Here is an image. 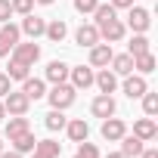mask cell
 I'll list each match as a JSON object with an SVG mask.
<instances>
[{
    "label": "cell",
    "instance_id": "cell-3",
    "mask_svg": "<svg viewBox=\"0 0 158 158\" xmlns=\"http://www.w3.org/2000/svg\"><path fill=\"white\" fill-rule=\"evenodd\" d=\"M28 106H31V99L19 90V93H6L3 96V109H6V115H28Z\"/></svg>",
    "mask_w": 158,
    "mask_h": 158
},
{
    "label": "cell",
    "instance_id": "cell-2",
    "mask_svg": "<svg viewBox=\"0 0 158 158\" xmlns=\"http://www.w3.org/2000/svg\"><path fill=\"white\" fill-rule=\"evenodd\" d=\"M10 53H13V62H22V65H28V68L40 59V47H37L34 40H31V44H16Z\"/></svg>",
    "mask_w": 158,
    "mask_h": 158
},
{
    "label": "cell",
    "instance_id": "cell-20",
    "mask_svg": "<svg viewBox=\"0 0 158 158\" xmlns=\"http://www.w3.org/2000/svg\"><path fill=\"white\" fill-rule=\"evenodd\" d=\"M44 34H47L53 44H62V40H65V34H68V25H65L62 19H53V22L47 25V31H44Z\"/></svg>",
    "mask_w": 158,
    "mask_h": 158
},
{
    "label": "cell",
    "instance_id": "cell-8",
    "mask_svg": "<svg viewBox=\"0 0 158 158\" xmlns=\"http://www.w3.org/2000/svg\"><path fill=\"white\" fill-rule=\"evenodd\" d=\"M19 28L13 22H3V28H0V56H10V50L19 44Z\"/></svg>",
    "mask_w": 158,
    "mask_h": 158
},
{
    "label": "cell",
    "instance_id": "cell-12",
    "mask_svg": "<svg viewBox=\"0 0 158 158\" xmlns=\"http://www.w3.org/2000/svg\"><path fill=\"white\" fill-rule=\"evenodd\" d=\"M146 90H149V84H146L143 74H124V93H127L130 99H139Z\"/></svg>",
    "mask_w": 158,
    "mask_h": 158
},
{
    "label": "cell",
    "instance_id": "cell-11",
    "mask_svg": "<svg viewBox=\"0 0 158 158\" xmlns=\"http://www.w3.org/2000/svg\"><path fill=\"white\" fill-rule=\"evenodd\" d=\"M65 130H68V139H71V143H84V139L90 136V124H87L84 118H71V121H65Z\"/></svg>",
    "mask_w": 158,
    "mask_h": 158
},
{
    "label": "cell",
    "instance_id": "cell-38",
    "mask_svg": "<svg viewBox=\"0 0 158 158\" xmlns=\"http://www.w3.org/2000/svg\"><path fill=\"white\" fill-rule=\"evenodd\" d=\"M0 158H22V155H19V152L13 149V152H0Z\"/></svg>",
    "mask_w": 158,
    "mask_h": 158
},
{
    "label": "cell",
    "instance_id": "cell-13",
    "mask_svg": "<svg viewBox=\"0 0 158 158\" xmlns=\"http://www.w3.org/2000/svg\"><path fill=\"white\" fill-rule=\"evenodd\" d=\"M19 31H25V34H28V37L34 40V37H40V34L47 31V22H44L40 16H34V13H28V16L22 19V28H19Z\"/></svg>",
    "mask_w": 158,
    "mask_h": 158
},
{
    "label": "cell",
    "instance_id": "cell-36",
    "mask_svg": "<svg viewBox=\"0 0 158 158\" xmlns=\"http://www.w3.org/2000/svg\"><path fill=\"white\" fill-rule=\"evenodd\" d=\"M112 6H115V10H130L133 0H112Z\"/></svg>",
    "mask_w": 158,
    "mask_h": 158
},
{
    "label": "cell",
    "instance_id": "cell-41",
    "mask_svg": "<svg viewBox=\"0 0 158 158\" xmlns=\"http://www.w3.org/2000/svg\"><path fill=\"white\" fill-rule=\"evenodd\" d=\"M34 3H44V6H50V3H56V0H34Z\"/></svg>",
    "mask_w": 158,
    "mask_h": 158
},
{
    "label": "cell",
    "instance_id": "cell-14",
    "mask_svg": "<svg viewBox=\"0 0 158 158\" xmlns=\"http://www.w3.org/2000/svg\"><path fill=\"white\" fill-rule=\"evenodd\" d=\"M133 136H139L143 143H149V139H155L158 136V127H155V121L146 115V118H139V121H133Z\"/></svg>",
    "mask_w": 158,
    "mask_h": 158
},
{
    "label": "cell",
    "instance_id": "cell-27",
    "mask_svg": "<svg viewBox=\"0 0 158 158\" xmlns=\"http://www.w3.org/2000/svg\"><path fill=\"white\" fill-rule=\"evenodd\" d=\"M44 124H47V130H62V127H65V115H62L59 109H53V112L44 118Z\"/></svg>",
    "mask_w": 158,
    "mask_h": 158
},
{
    "label": "cell",
    "instance_id": "cell-15",
    "mask_svg": "<svg viewBox=\"0 0 158 158\" xmlns=\"http://www.w3.org/2000/svg\"><path fill=\"white\" fill-rule=\"evenodd\" d=\"M93 84L99 87V93H115V87H118V74L109 71V68H102L99 74H93Z\"/></svg>",
    "mask_w": 158,
    "mask_h": 158
},
{
    "label": "cell",
    "instance_id": "cell-5",
    "mask_svg": "<svg viewBox=\"0 0 158 158\" xmlns=\"http://www.w3.org/2000/svg\"><path fill=\"white\" fill-rule=\"evenodd\" d=\"M68 77H71V87H74V90L93 87V68H90V65H74V68H68Z\"/></svg>",
    "mask_w": 158,
    "mask_h": 158
},
{
    "label": "cell",
    "instance_id": "cell-42",
    "mask_svg": "<svg viewBox=\"0 0 158 158\" xmlns=\"http://www.w3.org/2000/svg\"><path fill=\"white\" fill-rule=\"evenodd\" d=\"M0 152H3V143H0Z\"/></svg>",
    "mask_w": 158,
    "mask_h": 158
},
{
    "label": "cell",
    "instance_id": "cell-28",
    "mask_svg": "<svg viewBox=\"0 0 158 158\" xmlns=\"http://www.w3.org/2000/svg\"><path fill=\"white\" fill-rule=\"evenodd\" d=\"M93 16H96V25H102V22L115 19V6H112V3H99V6L93 10Z\"/></svg>",
    "mask_w": 158,
    "mask_h": 158
},
{
    "label": "cell",
    "instance_id": "cell-17",
    "mask_svg": "<svg viewBox=\"0 0 158 158\" xmlns=\"http://www.w3.org/2000/svg\"><path fill=\"white\" fill-rule=\"evenodd\" d=\"M22 93L28 96V99H40V96H47V87H44V81H40V77H25V81H22Z\"/></svg>",
    "mask_w": 158,
    "mask_h": 158
},
{
    "label": "cell",
    "instance_id": "cell-1",
    "mask_svg": "<svg viewBox=\"0 0 158 158\" xmlns=\"http://www.w3.org/2000/svg\"><path fill=\"white\" fill-rule=\"evenodd\" d=\"M47 96H50V106H53V109L65 112L68 106H74V96H77V90H74L71 84H65V81H62V84H53V90H50Z\"/></svg>",
    "mask_w": 158,
    "mask_h": 158
},
{
    "label": "cell",
    "instance_id": "cell-24",
    "mask_svg": "<svg viewBox=\"0 0 158 158\" xmlns=\"http://www.w3.org/2000/svg\"><path fill=\"white\" fill-rule=\"evenodd\" d=\"M133 68H136L139 74L155 71V56H152V53H139V56H133Z\"/></svg>",
    "mask_w": 158,
    "mask_h": 158
},
{
    "label": "cell",
    "instance_id": "cell-29",
    "mask_svg": "<svg viewBox=\"0 0 158 158\" xmlns=\"http://www.w3.org/2000/svg\"><path fill=\"white\" fill-rule=\"evenodd\" d=\"M6 77H10V81H25V77H28V65H22V62H10Z\"/></svg>",
    "mask_w": 158,
    "mask_h": 158
},
{
    "label": "cell",
    "instance_id": "cell-19",
    "mask_svg": "<svg viewBox=\"0 0 158 158\" xmlns=\"http://www.w3.org/2000/svg\"><path fill=\"white\" fill-rule=\"evenodd\" d=\"M68 77V65L62 62V59H53L50 65H47V81H53V84H62Z\"/></svg>",
    "mask_w": 158,
    "mask_h": 158
},
{
    "label": "cell",
    "instance_id": "cell-4",
    "mask_svg": "<svg viewBox=\"0 0 158 158\" xmlns=\"http://www.w3.org/2000/svg\"><path fill=\"white\" fill-rule=\"evenodd\" d=\"M99 133H102V139H109V143H118L124 133H127V124L121 121V118H102V127H99Z\"/></svg>",
    "mask_w": 158,
    "mask_h": 158
},
{
    "label": "cell",
    "instance_id": "cell-26",
    "mask_svg": "<svg viewBox=\"0 0 158 158\" xmlns=\"http://www.w3.org/2000/svg\"><path fill=\"white\" fill-rule=\"evenodd\" d=\"M139 99H143V112H146L149 118H155V115H158V93H149V90H146Z\"/></svg>",
    "mask_w": 158,
    "mask_h": 158
},
{
    "label": "cell",
    "instance_id": "cell-31",
    "mask_svg": "<svg viewBox=\"0 0 158 158\" xmlns=\"http://www.w3.org/2000/svg\"><path fill=\"white\" fill-rule=\"evenodd\" d=\"M74 158H99V149L93 146V143H81V146H77V152H74Z\"/></svg>",
    "mask_w": 158,
    "mask_h": 158
},
{
    "label": "cell",
    "instance_id": "cell-37",
    "mask_svg": "<svg viewBox=\"0 0 158 158\" xmlns=\"http://www.w3.org/2000/svg\"><path fill=\"white\" fill-rule=\"evenodd\" d=\"M139 158H158V152H155V149H143V152H139Z\"/></svg>",
    "mask_w": 158,
    "mask_h": 158
},
{
    "label": "cell",
    "instance_id": "cell-9",
    "mask_svg": "<svg viewBox=\"0 0 158 158\" xmlns=\"http://www.w3.org/2000/svg\"><path fill=\"white\" fill-rule=\"evenodd\" d=\"M112 47L109 44H93L90 47V68H106L109 62H112Z\"/></svg>",
    "mask_w": 158,
    "mask_h": 158
},
{
    "label": "cell",
    "instance_id": "cell-7",
    "mask_svg": "<svg viewBox=\"0 0 158 158\" xmlns=\"http://www.w3.org/2000/svg\"><path fill=\"white\" fill-rule=\"evenodd\" d=\"M99 28V37H106L109 44H115V40H121L124 34H127V25L115 16V19H109V22H102V25H96Z\"/></svg>",
    "mask_w": 158,
    "mask_h": 158
},
{
    "label": "cell",
    "instance_id": "cell-39",
    "mask_svg": "<svg viewBox=\"0 0 158 158\" xmlns=\"http://www.w3.org/2000/svg\"><path fill=\"white\" fill-rule=\"evenodd\" d=\"M106 158H127V155H124V152H109Z\"/></svg>",
    "mask_w": 158,
    "mask_h": 158
},
{
    "label": "cell",
    "instance_id": "cell-25",
    "mask_svg": "<svg viewBox=\"0 0 158 158\" xmlns=\"http://www.w3.org/2000/svg\"><path fill=\"white\" fill-rule=\"evenodd\" d=\"M34 152H40V155H47V158H59V152H62V146H59L56 139H37V146H34Z\"/></svg>",
    "mask_w": 158,
    "mask_h": 158
},
{
    "label": "cell",
    "instance_id": "cell-22",
    "mask_svg": "<svg viewBox=\"0 0 158 158\" xmlns=\"http://www.w3.org/2000/svg\"><path fill=\"white\" fill-rule=\"evenodd\" d=\"M25 130H31V124H28L25 115H13V118L6 121V136H10V139L19 136V133H25Z\"/></svg>",
    "mask_w": 158,
    "mask_h": 158
},
{
    "label": "cell",
    "instance_id": "cell-23",
    "mask_svg": "<svg viewBox=\"0 0 158 158\" xmlns=\"http://www.w3.org/2000/svg\"><path fill=\"white\" fill-rule=\"evenodd\" d=\"M121 152H124L127 158H136V155L143 152V139H139V136H133V133H130V136L124 133V136H121Z\"/></svg>",
    "mask_w": 158,
    "mask_h": 158
},
{
    "label": "cell",
    "instance_id": "cell-10",
    "mask_svg": "<svg viewBox=\"0 0 158 158\" xmlns=\"http://www.w3.org/2000/svg\"><path fill=\"white\" fill-rule=\"evenodd\" d=\"M115 99H112V93H99L96 99H93V106H90V112L96 115V118H112L115 115Z\"/></svg>",
    "mask_w": 158,
    "mask_h": 158
},
{
    "label": "cell",
    "instance_id": "cell-21",
    "mask_svg": "<svg viewBox=\"0 0 158 158\" xmlns=\"http://www.w3.org/2000/svg\"><path fill=\"white\" fill-rule=\"evenodd\" d=\"M112 71H115V74H133V56H130V53L112 56Z\"/></svg>",
    "mask_w": 158,
    "mask_h": 158
},
{
    "label": "cell",
    "instance_id": "cell-35",
    "mask_svg": "<svg viewBox=\"0 0 158 158\" xmlns=\"http://www.w3.org/2000/svg\"><path fill=\"white\" fill-rule=\"evenodd\" d=\"M10 84H13V81H10V77H6V74H0V96H6V93L13 90Z\"/></svg>",
    "mask_w": 158,
    "mask_h": 158
},
{
    "label": "cell",
    "instance_id": "cell-6",
    "mask_svg": "<svg viewBox=\"0 0 158 158\" xmlns=\"http://www.w3.org/2000/svg\"><path fill=\"white\" fill-rule=\"evenodd\" d=\"M127 25H130L136 34H146V31H149V25H152L149 10H143V6H130V13H127Z\"/></svg>",
    "mask_w": 158,
    "mask_h": 158
},
{
    "label": "cell",
    "instance_id": "cell-16",
    "mask_svg": "<svg viewBox=\"0 0 158 158\" xmlns=\"http://www.w3.org/2000/svg\"><path fill=\"white\" fill-rule=\"evenodd\" d=\"M74 40L81 44V47H93V44H99L102 37H99V28L96 25H81L74 31Z\"/></svg>",
    "mask_w": 158,
    "mask_h": 158
},
{
    "label": "cell",
    "instance_id": "cell-32",
    "mask_svg": "<svg viewBox=\"0 0 158 158\" xmlns=\"http://www.w3.org/2000/svg\"><path fill=\"white\" fill-rule=\"evenodd\" d=\"M10 6H13V13H19V16H28V13L34 10V0H10Z\"/></svg>",
    "mask_w": 158,
    "mask_h": 158
},
{
    "label": "cell",
    "instance_id": "cell-33",
    "mask_svg": "<svg viewBox=\"0 0 158 158\" xmlns=\"http://www.w3.org/2000/svg\"><path fill=\"white\" fill-rule=\"evenodd\" d=\"M99 6V0H74V10L81 13V16H87V13H93Z\"/></svg>",
    "mask_w": 158,
    "mask_h": 158
},
{
    "label": "cell",
    "instance_id": "cell-40",
    "mask_svg": "<svg viewBox=\"0 0 158 158\" xmlns=\"http://www.w3.org/2000/svg\"><path fill=\"white\" fill-rule=\"evenodd\" d=\"M6 118V109H3V99H0V121H3Z\"/></svg>",
    "mask_w": 158,
    "mask_h": 158
},
{
    "label": "cell",
    "instance_id": "cell-30",
    "mask_svg": "<svg viewBox=\"0 0 158 158\" xmlns=\"http://www.w3.org/2000/svg\"><path fill=\"white\" fill-rule=\"evenodd\" d=\"M139 53H149V37L146 34H136L130 40V56H139Z\"/></svg>",
    "mask_w": 158,
    "mask_h": 158
},
{
    "label": "cell",
    "instance_id": "cell-18",
    "mask_svg": "<svg viewBox=\"0 0 158 158\" xmlns=\"http://www.w3.org/2000/svg\"><path fill=\"white\" fill-rule=\"evenodd\" d=\"M10 143H13V149H16L19 155H25V152H34V146H37V139H34V133H31V130H25V133L13 136Z\"/></svg>",
    "mask_w": 158,
    "mask_h": 158
},
{
    "label": "cell",
    "instance_id": "cell-34",
    "mask_svg": "<svg viewBox=\"0 0 158 158\" xmlns=\"http://www.w3.org/2000/svg\"><path fill=\"white\" fill-rule=\"evenodd\" d=\"M13 16V6H10V0H0V22H10Z\"/></svg>",
    "mask_w": 158,
    "mask_h": 158
}]
</instances>
